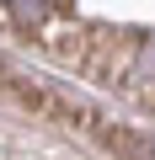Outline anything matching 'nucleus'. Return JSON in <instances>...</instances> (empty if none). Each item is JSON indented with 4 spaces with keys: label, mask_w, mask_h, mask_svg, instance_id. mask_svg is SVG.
<instances>
[{
    "label": "nucleus",
    "mask_w": 155,
    "mask_h": 160,
    "mask_svg": "<svg viewBox=\"0 0 155 160\" xmlns=\"http://www.w3.org/2000/svg\"><path fill=\"white\" fill-rule=\"evenodd\" d=\"M118 91H128L139 107L155 96V38H134V53H128V64H123Z\"/></svg>",
    "instance_id": "nucleus-1"
},
{
    "label": "nucleus",
    "mask_w": 155,
    "mask_h": 160,
    "mask_svg": "<svg viewBox=\"0 0 155 160\" xmlns=\"http://www.w3.org/2000/svg\"><path fill=\"white\" fill-rule=\"evenodd\" d=\"M107 149L118 160H155V133H134V128H102Z\"/></svg>",
    "instance_id": "nucleus-2"
},
{
    "label": "nucleus",
    "mask_w": 155,
    "mask_h": 160,
    "mask_svg": "<svg viewBox=\"0 0 155 160\" xmlns=\"http://www.w3.org/2000/svg\"><path fill=\"white\" fill-rule=\"evenodd\" d=\"M6 6L22 27H48V6H59V0H6Z\"/></svg>",
    "instance_id": "nucleus-3"
}]
</instances>
